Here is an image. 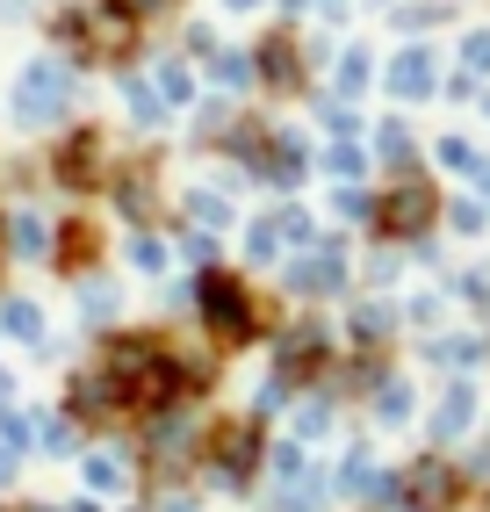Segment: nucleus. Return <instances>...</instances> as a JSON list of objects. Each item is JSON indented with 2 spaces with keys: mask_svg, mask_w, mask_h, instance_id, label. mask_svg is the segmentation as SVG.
I'll return each mask as SVG.
<instances>
[{
  "mask_svg": "<svg viewBox=\"0 0 490 512\" xmlns=\"http://www.w3.org/2000/svg\"><path fill=\"white\" fill-rule=\"evenodd\" d=\"M339 87L354 94V87H368V51H346V65H339Z\"/></svg>",
  "mask_w": 490,
  "mask_h": 512,
  "instance_id": "obj_12",
  "label": "nucleus"
},
{
  "mask_svg": "<svg viewBox=\"0 0 490 512\" xmlns=\"http://www.w3.org/2000/svg\"><path fill=\"white\" fill-rule=\"evenodd\" d=\"M440 159H447V166H462V174H476V152H469L462 138H447V145H440Z\"/></svg>",
  "mask_w": 490,
  "mask_h": 512,
  "instance_id": "obj_16",
  "label": "nucleus"
},
{
  "mask_svg": "<svg viewBox=\"0 0 490 512\" xmlns=\"http://www.w3.org/2000/svg\"><path fill=\"white\" fill-rule=\"evenodd\" d=\"M332 282H339V260H310V267H296V289H310V296L332 289Z\"/></svg>",
  "mask_w": 490,
  "mask_h": 512,
  "instance_id": "obj_7",
  "label": "nucleus"
},
{
  "mask_svg": "<svg viewBox=\"0 0 490 512\" xmlns=\"http://www.w3.org/2000/svg\"><path fill=\"white\" fill-rule=\"evenodd\" d=\"M390 87L411 101V94H426L433 87V51H404L397 65H390Z\"/></svg>",
  "mask_w": 490,
  "mask_h": 512,
  "instance_id": "obj_4",
  "label": "nucleus"
},
{
  "mask_svg": "<svg viewBox=\"0 0 490 512\" xmlns=\"http://www.w3.org/2000/svg\"><path fill=\"white\" fill-rule=\"evenodd\" d=\"M0 325H8L15 339H37V332H44V318L29 311V303H8V318H0Z\"/></svg>",
  "mask_w": 490,
  "mask_h": 512,
  "instance_id": "obj_11",
  "label": "nucleus"
},
{
  "mask_svg": "<svg viewBox=\"0 0 490 512\" xmlns=\"http://www.w3.org/2000/svg\"><path fill=\"white\" fill-rule=\"evenodd\" d=\"M260 58H267V73H274V80H296V58H289V44H267Z\"/></svg>",
  "mask_w": 490,
  "mask_h": 512,
  "instance_id": "obj_14",
  "label": "nucleus"
},
{
  "mask_svg": "<svg viewBox=\"0 0 490 512\" xmlns=\"http://www.w3.org/2000/svg\"><path fill=\"white\" fill-rule=\"evenodd\" d=\"M58 166H65V181H94V174H87V166H94V138L65 145V159H58Z\"/></svg>",
  "mask_w": 490,
  "mask_h": 512,
  "instance_id": "obj_8",
  "label": "nucleus"
},
{
  "mask_svg": "<svg viewBox=\"0 0 490 512\" xmlns=\"http://www.w3.org/2000/svg\"><path fill=\"white\" fill-rule=\"evenodd\" d=\"M123 101H130V116H137V123H159V101H152V87L123 80Z\"/></svg>",
  "mask_w": 490,
  "mask_h": 512,
  "instance_id": "obj_10",
  "label": "nucleus"
},
{
  "mask_svg": "<svg viewBox=\"0 0 490 512\" xmlns=\"http://www.w3.org/2000/svg\"><path fill=\"white\" fill-rule=\"evenodd\" d=\"M462 58H469V73H490V29H476V37L462 44Z\"/></svg>",
  "mask_w": 490,
  "mask_h": 512,
  "instance_id": "obj_13",
  "label": "nucleus"
},
{
  "mask_svg": "<svg viewBox=\"0 0 490 512\" xmlns=\"http://www.w3.org/2000/svg\"><path fill=\"white\" fill-rule=\"evenodd\" d=\"M231 8H238V15H245V8H260V0H231Z\"/></svg>",
  "mask_w": 490,
  "mask_h": 512,
  "instance_id": "obj_18",
  "label": "nucleus"
},
{
  "mask_svg": "<svg viewBox=\"0 0 490 512\" xmlns=\"http://www.w3.org/2000/svg\"><path fill=\"white\" fill-rule=\"evenodd\" d=\"M217 462H224V476H238V469H253V433H245V426H231V433L217 440Z\"/></svg>",
  "mask_w": 490,
  "mask_h": 512,
  "instance_id": "obj_5",
  "label": "nucleus"
},
{
  "mask_svg": "<svg viewBox=\"0 0 490 512\" xmlns=\"http://www.w3.org/2000/svg\"><path fill=\"white\" fill-rule=\"evenodd\" d=\"M411 491H418V498H426V505H447V498H454V476L426 462V469H418V476H411Z\"/></svg>",
  "mask_w": 490,
  "mask_h": 512,
  "instance_id": "obj_6",
  "label": "nucleus"
},
{
  "mask_svg": "<svg viewBox=\"0 0 490 512\" xmlns=\"http://www.w3.org/2000/svg\"><path fill=\"white\" fill-rule=\"evenodd\" d=\"M87 476H94L101 491H116V484H123V469H116V455H94V462H87Z\"/></svg>",
  "mask_w": 490,
  "mask_h": 512,
  "instance_id": "obj_15",
  "label": "nucleus"
},
{
  "mask_svg": "<svg viewBox=\"0 0 490 512\" xmlns=\"http://www.w3.org/2000/svg\"><path fill=\"white\" fill-rule=\"evenodd\" d=\"M8 469H15V462H8V448H0V476H8Z\"/></svg>",
  "mask_w": 490,
  "mask_h": 512,
  "instance_id": "obj_19",
  "label": "nucleus"
},
{
  "mask_svg": "<svg viewBox=\"0 0 490 512\" xmlns=\"http://www.w3.org/2000/svg\"><path fill=\"white\" fill-rule=\"evenodd\" d=\"M73 404H80V412H109V383H101V375L73 383Z\"/></svg>",
  "mask_w": 490,
  "mask_h": 512,
  "instance_id": "obj_9",
  "label": "nucleus"
},
{
  "mask_svg": "<svg viewBox=\"0 0 490 512\" xmlns=\"http://www.w3.org/2000/svg\"><path fill=\"white\" fill-rule=\"evenodd\" d=\"M202 311H209V325H217L224 339H245V332H253V311H245V296H238L231 282H202Z\"/></svg>",
  "mask_w": 490,
  "mask_h": 512,
  "instance_id": "obj_2",
  "label": "nucleus"
},
{
  "mask_svg": "<svg viewBox=\"0 0 490 512\" xmlns=\"http://www.w3.org/2000/svg\"><path fill=\"white\" fill-rule=\"evenodd\" d=\"M426 210H433V195L418 188V181H404L390 202H382V224H390V231H418V224H426Z\"/></svg>",
  "mask_w": 490,
  "mask_h": 512,
  "instance_id": "obj_3",
  "label": "nucleus"
},
{
  "mask_svg": "<svg viewBox=\"0 0 490 512\" xmlns=\"http://www.w3.org/2000/svg\"><path fill=\"white\" fill-rule=\"evenodd\" d=\"M159 87H166L173 101H181V94H188V73H181V65H159Z\"/></svg>",
  "mask_w": 490,
  "mask_h": 512,
  "instance_id": "obj_17",
  "label": "nucleus"
},
{
  "mask_svg": "<svg viewBox=\"0 0 490 512\" xmlns=\"http://www.w3.org/2000/svg\"><path fill=\"white\" fill-rule=\"evenodd\" d=\"M58 109H65V73H58L51 58H37V65L22 73V87H15V116H22V123H51Z\"/></svg>",
  "mask_w": 490,
  "mask_h": 512,
  "instance_id": "obj_1",
  "label": "nucleus"
}]
</instances>
